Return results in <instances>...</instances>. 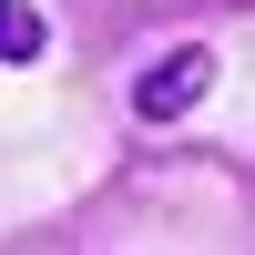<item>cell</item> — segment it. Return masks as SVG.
I'll list each match as a JSON object with an SVG mask.
<instances>
[{
	"label": "cell",
	"mask_w": 255,
	"mask_h": 255,
	"mask_svg": "<svg viewBox=\"0 0 255 255\" xmlns=\"http://www.w3.org/2000/svg\"><path fill=\"white\" fill-rule=\"evenodd\" d=\"M204 92H215V51H204V41H184V51H163L153 72L133 82V123H184Z\"/></svg>",
	"instance_id": "obj_1"
},
{
	"label": "cell",
	"mask_w": 255,
	"mask_h": 255,
	"mask_svg": "<svg viewBox=\"0 0 255 255\" xmlns=\"http://www.w3.org/2000/svg\"><path fill=\"white\" fill-rule=\"evenodd\" d=\"M41 41H51V31H41V10H31V0H0V72H31V61H41Z\"/></svg>",
	"instance_id": "obj_2"
}]
</instances>
